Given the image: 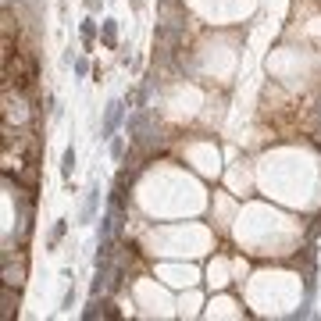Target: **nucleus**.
I'll use <instances>...</instances> for the list:
<instances>
[{
  "label": "nucleus",
  "instance_id": "nucleus-2",
  "mask_svg": "<svg viewBox=\"0 0 321 321\" xmlns=\"http://www.w3.org/2000/svg\"><path fill=\"white\" fill-rule=\"evenodd\" d=\"M122 114H125V104L122 100H111L107 104V111H104V136H114V129H118V122H122Z\"/></svg>",
  "mask_w": 321,
  "mask_h": 321
},
{
  "label": "nucleus",
  "instance_id": "nucleus-4",
  "mask_svg": "<svg viewBox=\"0 0 321 321\" xmlns=\"http://www.w3.org/2000/svg\"><path fill=\"white\" fill-rule=\"evenodd\" d=\"M97 204H100V189L93 186V189H90V196H86V204H83V221H93V214H97Z\"/></svg>",
  "mask_w": 321,
  "mask_h": 321
},
{
  "label": "nucleus",
  "instance_id": "nucleus-3",
  "mask_svg": "<svg viewBox=\"0 0 321 321\" xmlns=\"http://www.w3.org/2000/svg\"><path fill=\"white\" fill-rule=\"evenodd\" d=\"M100 39H104V47H118V22L114 18H104V25H100Z\"/></svg>",
  "mask_w": 321,
  "mask_h": 321
},
{
  "label": "nucleus",
  "instance_id": "nucleus-7",
  "mask_svg": "<svg viewBox=\"0 0 321 321\" xmlns=\"http://www.w3.org/2000/svg\"><path fill=\"white\" fill-rule=\"evenodd\" d=\"M104 307H107V303H97V296H93V303H90V307L83 310V317H86V321H93L97 314H104Z\"/></svg>",
  "mask_w": 321,
  "mask_h": 321
},
{
  "label": "nucleus",
  "instance_id": "nucleus-1",
  "mask_svg": "<svg viewBox=\"0 0 321 321\" xmlns=\"http://www.w3.org/2000/svg\"><path fill=\"white\" fill-rule=\"evenodd\" d=\"M129 136H132V143H146V139H150V122H146V111H136V114L129 118Z\"/></svg>",
  "mask_w": 321,
  "mask_h": 321
},
{
  "label": "nucleus",
  "instance_id": "nucleus-6",
  "mask_svg": "<svg viewBox=\"0 0 321 321\" xmlns=\"http://www.w3.org/2000/svg\"><path fill=\"white\" fill-rule=\"evenodd\" d=\"M61 172H64V175H71V172H75V150H71V146L64 150V160H61Z\"/></svg>",
  "mask_w": 321,
  "mask_h": 321
},
{
  "label": "nucleus",
  "instance_id": "nucleus-10",
  "mask_svg": "<svg viewBox=\"0 0 321 321\" xmlns=\"http://www.w3.org/2000/svg\"><path fill=\"white\" fill-rule=\"evenodd\" d=\"M86 71H90V64H86V57H78V61H75V75H86Z\"/></svg>",
  "mask_w": 321,
  "mask_h": 321
},
{
  "label": "nucleus",
  "instance_id": "nucleus-9",
  "mask_svg": "<svg viewBox=\"0 0 321 321\" xmlns=\"http://www.w3.org/2000/svg\"><path fill=\"white\" fill-rule=\"evenodd\" d=\"M93 36H97V25H93V22H83V39H86V43H90Z\"/></svg>",
  "mask_w": 321,
  "mask_h": 321
},
{
  "label": "nucleus",
  "instance_id": "nucleus-11",
  "mask_svg": "<svg viewBox=\"0 0 321 321\" xmlns=\"http://www.w3.org/2000/svg\"><path fill=\"white\" fill-rule=\"evenodd\" d=\"M111 153H114V157H122V153H125V143H122V139H114V143H111Z\"/></svg>",
  "mask_w": 321,
  "mask_h": 321
},
{
  "label": "nucleus",
  "instance_id": "nucleus-8",
  "mask_svg": "<svg viewBox=\"0 0 321 321\" xmlns=\"http://www.w3.org/2000/svg\"><path fill=\"white\" fill-rule=\"evenodd\" d=\"M64 228H68L64 221H57V225H54V232H50V247H57V239L64 235Z\"/></svg>",
  "mask_w": 321,
  "mask_h": 321
},
{
  "label": "nucleus",
  "instance_id": "nucleus-5",
  "mask_svg": "<svg viewBox=\"0 0 321 321\" xmlns=\"http://www.w3.org/2000/svg\"><path fill=\"white\" fill-rule=\"evenodd\" d=\"M18 310V296H11V286L4 282V310H0V317L4 321H11V314Z\"/></svg>",
  "mask_w": 321,
  "mask_h": 321
}]
</instances>
